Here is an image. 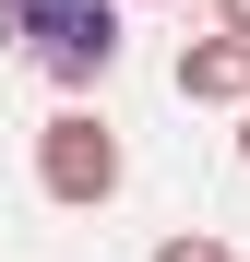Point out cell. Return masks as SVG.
<instances>
[{
  "instance_id": "6da1fadb",
  "label": "cell",
  "mask_w": 250,
  "mask_h": 262,
  "mask_svg": "<svg viewBox=\"0 0 250 262\" xmlns=\"http://www.w3.org/2000/svg\"><path fill=\"white\" fill-rule=\"evenodd\" d=\"M0 48L83 107V83L119 72V0H0Z\"/></svg>"
},
{
  "instance_id": "7a4b0ae2",
  "label": "cell",
  "mask_w": 250,
  "mask_h": 262,
  "mask_svg": "<svg viewBox=\"0 0 250 262\" xmlns=\"http://www.w3.org/2000/svg\"><path fill=\"white\" fill-rule=\"evenodd\" d=\"M119 179H131L119 119H107V107H48V131H36V191H48L60 214H107Z\"/></svg>"
},
{
  "instance_id": "3957f363",
  "label": "cell",
  "mask_w": 250,
  "mask_h": 262,
  "mask_svg": "<svg viewBox=\"0 0 250 262\" xmlns=\"http://www.w3.org/2000/svg\"><path fill=\"white\" fill-rule=\"evenodd\" d=\"M179 96L250 119V48H238V36H191V48H179Z\"/></svg>"
},
{
  "instance_id": "277c9868",
  "label": "cell",
  "mask_w": 250,
  "mask_h": 262,
  "mask_svg": "<svg viewBox=\"0 0 250 262\" xmlns=\"http://www.w3.org/2000/svg\"><path fill=\"white\" fill-rule=\"evenodd\" d=\"M155 262H238V250H226L215 227H179V238H155Z\"/></svg>"
},
{
  "instance_id": "5b68a950",
  "label": "cell",
  "mask_w": 250,
  "mask_h": 262,
  "mask_svg": "<svg viewBox=\"0 0 250 262\" xmlns=\"http://www.w3.org/2000/svg\"><path fill=\"white\" fill-rule=\"evenodd\" d=\"M215 36H238V48H250V0H215Z\"/></svg>"
},
{
  "instance_id": "8992f818",
  "label": "cell",
  "mask_w": 250,
  "mask_h": 262,
  "mask_svg": "<svg viewBox=\"0 0 250 262\" xmlns=\"http://www.w3.org/2000/svg\"><path fill=\"white\" fill-rule=\"evenodd\" d=\"M238 179H250V119H238Z\"/></svg>"
},
{
  "instance_id": "52a82bcc",
  "label": "cell",
  "mask_w": 250,
  "mask_h": 262,
  "mask_svg": "<svg viewBox=\"0 0 250 262\" xmlns=\"http://www.w3.org/2000/svg\"><path fill=\"white\" fill-rule=\"evenodd\" d=\"M119 12H155V0H119Z\"/></svg>"
}]
</instances>
